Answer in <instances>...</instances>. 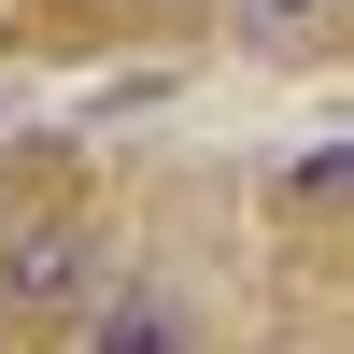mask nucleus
I'll use <instances>...</instances> for the list:
<instances>
[{
  "label": "nucleus",
  "instance_id": "obj_2",
  "mask_svg": "<svg viewBox=\"0 0 354 354\" xmlns=\"http://www.w3.org/2000/svg\"><path fill=\"white\" fill-rule=\"evenodd\" d=\"M85 354H198V312L170 298V283H128V298L85 326Z\"/></svg>",
  "mask_w": 354,
  "mask_h": 354
},
{
  "label": "nucleus",
  "instance_id": "obj_3",
  "mask_svg": "<svg viewBox=\"0 0 354 354\" xmlns=\"http://www.w3.org/2000/svg\"><path fill=\"white\" fill-rule=\"evenodd\" d=\"M312 15H326V0H255V28H312Z\"/></svg>",
  "mask_w": 354,
  "mask_h": 354
},
{
  "label": "nucleus",
  "instance_id": "obj_1",
  "mask_svg": "<svg viewBox=\"0 0 354 354\" xmlns=\"http://www.w3.org/2000/svg\"><path fill=\"white\" fill-rule=\"evenodd\" d=\"M57 298H85V227L71 213H28L15 227V270H0V326H43Z\"/></svg>",
  "mask_w": 354,
  "mask_h": 354
}]
</instances>
